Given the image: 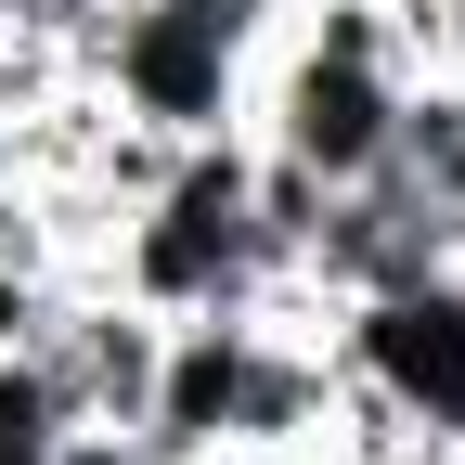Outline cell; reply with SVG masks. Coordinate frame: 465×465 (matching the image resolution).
I'll return each instance as SVG.
<instances>
[{"mask_svg": "<svg viewBox=\"0 0 465 465\" xmlns=\"http://www.w3.org/2000/svg\"><path fill=\"white\" fill-rule=\"evenodd\" d=\"M91 91L143 130L194 143V130H246V39L207 26L194 0H104L91 26Z\"/></svg>", "mask_w": 465, "mask_h": 465, "instance_id": "obj_1", "label": "cell"}, {"mask_svg": "<svg viewBox=\"0 0 465 465\" xmlns=\"http://www.w3.org/2000/svg\"><path fill=\"white\" fill-rule=\"evenodd\" d=\"M336 362L362 375L375 401H401L427 440L465 452V259L452 272H414V284L336 298Z\"/></svg>", "mask_w": 465, "mask_h": 465, "instance_id": "obj_2", "label": "cell"}, {"mask_svg": "<svg viewBox=\"0 0 465 465\" xmlns=\"http://www.w3.org/2000/svg\"><path fill=\"white\" fill-rule=\"evenodd\" d=\"M52 375H65V414H104V427H143L155 401V349L168 323L143 298H116V284H65V311H52Z\"/></svg>", "mask_w": 465, "mask_h": 465, "instance_id": "obj_3", "label": "cell"}, {"mask_svg": "<svg viewBox=\"0 0 465 465\" xmlns=\"http://www.w3.org/2000/svg\"><path fill=\"white\" fill-rule=\"evenodd\" d=\"M388 182L465 220V91H440V78H414V91H401V130H388Z\"/></svg>", "mask_w": 465, "mask_h": 465, "instance_id": "obj_4", "label": "cell"}, {"mask_svg": "<svg viewBox=\"0 0 465 465\" xmlns=\"http://www.w3.org/2000/svg\"><path fill=\"white\" fill-rule=\"evenodd\" d=\"M52 427H65V375H52V349H0V465H39Z\"/></svg>", "mask_w": 465, "mask_h": 465, "instance_id": "obj_5", "label": "cell"}, {"mask_svg": "<svg viewBox=\"0 0 465 465\" xmlns=\"http://www.w3.org/2000/svg\"><path fill=\"white\" fill-rule=\"evenodd\" d=\"M52 311H65V272H14L0 259V349H39Z\"/></svg>", "mask_w": 465, "mask_h": 465, "instance_id": "obj_6", "label": "cell"}, {"mask_svg": "<svg viewBox=\"0 0 465 465\" xmlns=\"http://www.w3.org/2000/svg\"><path fill=\"white\" fill-rule=\"evenodd\" d=\"M39 465H155V440H143V427H104V414H65Z\"/></svg>", "mask_w": 465, "mask_h": 465, "instance_id": "obj_7", "label": "cell"}, {"mask_svg": "<svg viewBox=\"0 0 465 465\" xmlns=\"http://www.w3.org/2000/svg\"><path fill=\"white\" fill-rule=\"evenodd\" d=\"M427 78L465 91V0H440V39H427Z\"/></svg>", "mask_w": 465, "mask_h": 465, "instance_id": "obj_8", "label": "cell"}, {"mask_svg": "<svg viewBox=\"0 0 465 465\" xmlns=\"http://www.w3.org/2000/svg\"><path fill=\"white\" fill-rule=\"evenodd\" d=\"M194 14H207V26H232V39H246V52H259V26L284 14V0H194Z\"/></svg>", "mask_w": 465, "mask_h": 465, "instance_id": "obj_9", "label": "cell"}, {"mask_svg": "<svg viewBox=\"0 0 465 465\" xmlns=\"http://www.w3.org/2000/svg\"><path fill=\"white\" fill-rule=\"evenodd\" d=\"M0 182H26V168H14V116H0Z\"/></svg>", "mask_w": 465, "mask_h": 465, "instance_id": "obj_10", "label": "cell"}, {"mask_svg": "<svg viewBox=\"0 0 465 465\" xmlns=\"http://www.w3.org/2000/svg\"><path fill=\"white\" fill-rule=\"evenodd\" d=\"M298 465H349V452H298Z\"/></svg>", "mask_w": 465, "mask_h": 465, "instance_id": "obj_11", "label": "cell"}, {"mask_svg": "<svg viewBox=\"0 0 465 465\" xmlns=\"http://www.w3.org/2000/svg\"><path fill=\"white\" fill-rule=\"evenodd\" d=\"M440 465H465V452H440Z\"/></svg>", "mask_w": 465, "mask_h": 465, "instance_id": "obj_12", "label": "cell"}]
</instances>
